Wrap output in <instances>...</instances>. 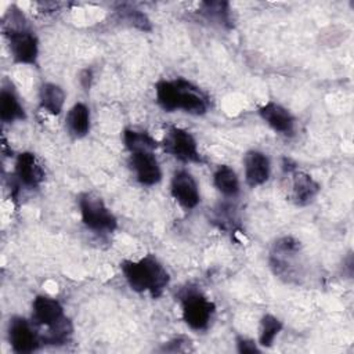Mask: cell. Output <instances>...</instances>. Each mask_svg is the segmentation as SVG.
Instances as JSON below:
<instances>
[{"label": "cell", "instance_id": "1", "mask_svg": "<svg viewBox=\"0 0 354 354\" xmlns=\"http://www.w3.org/2000/svg\"><path fill=\"white\" fill-rule=\"evenodd\" d=\"M155 95L158 105L166 112L183 111L189 115L201 116L209 109V101L205 93L183 77L159 80L155 86Z\"/></svg>", "mask_w": 354, "mask_h": 354}, {"label": "cell", "instance_id": "2", "mask_svg": "<svg viewBox=\"0 0 354 354\" xmlns=\"http://www.w3.org/2000/svg\"><path fill=\"white\" fill-rule=\"evenodd\" d=\"M120 268L131 290L147 292L155 299L163 293L170 282L167 270L151 254L138 260H124L120 263Z\"/></svg>", "mask_w": 354, "mask_h": 354}, {"label": "cell", "instance_id": "3", "mask_svg": "<svg viewBox=\"0 0 354 354\" xmlns=\"http://www.w3.org/2000/svg\"><path fill=\"white\" fill-rule=\"evenodd\" d=\"M4 35L8 40L14 62L36 65L39 57V40L35 32L28 26L22 11L15 6L6 14Z\"/></svg>", "mask_w": 354, "mask_h": 354}, {"label": "cell", "instance_id": "4", "mask_svg": "<svg viewBox=\"0 0 354 354\" xmlns=\"http://www.w3.org/2000/svg\"><path fill=\"white\" fill-rule=\"evenodd\" d=\"M184 322L194 330H205L216 311V306L199 290L187 288L180 293Z\"/></svg>", "mask_w": 354, "mask_h": 354}, {"label": "cell", "instance_id": "5", "mask_svg": "<svg viewBox=\"0 0 354 354\" xmlns=\"http://www.w3.org/2000/svg\"><path fill=\"white\" fill-rule=\"evenodd\" d=\"M77 202L82 221L88 230L101 234L113 232L116 230L118 220L101 198L88 192H83L79 195Z\"/></svg>", "mask_w": 354, "mask_h": 354}, {"label": "cell", "instance_id": "6", "mask_svg": "<svg viewBox=\"0 0 354 354\" xmlns=\"http://www.w3.org/2000/svg\"><path fill=\"white\" fill-rule=\"evenodd\" d=\"M163 148L173 158L184 163H199L202 160L194 136L185 129L177 126H173L166 131Z\"/></svg>", "mask_w": 354, "mask_h": 354}, {"label": "cell", "instance_id": "7", "mask_svg": "<svg viewBox=\"0 0 354 354\" xmlns=\"http://www.w3.org/2000/svg\"><path fill=\"white\" fill-rule=\"evenodd\" d=\"M7 337L12 351L17 354L33 353L41 343L39 333L35 332L33 325L21 315H14L10 318Z\"/></svg>", "mask_w": 354, "mask_h": 354}, {"label": "cell", "instance_id": "8", "mask_svg": "<svg viewBox=\"0 0 354 354\" xmlns=\"http://www.w3.org/2000/svg\"><path fill=\"white\" fill-rule=\"evenodd\" d=\"M300 254V242L293 236H282L275 241L271 256L270 264L275 272V275L281 277H290L293 274L295 266L297 264V257Z\"/></svg>", "mask_w": 354, "mask_h": 354}, {"label": "cell", "instance_id": "9", "mask_svg": "<svg viewBox=\"0 0 354 354\" xmlns=\"http://www.w3.org/2000/svg\"><path fill=\"white\" fill-rule=\"evenodd\" d=\"M170 194L173 199L187 210L196 207L201 202L198 184L187 170H177L173 174L170 181Z\"/></svg>", "mask_w": 354, "mask_h": 354}, {"label": "cell", "instance_id": "10", "mask_svg": "<svg viewBox=\"0 0 354 354\" xmlns=\"http://www.w3.org/2000/svg\"><path fill=\"white\" fill-rule=\"evenodd\" d=\"M129 165L141 185L151 187L162 180V169L152 151L131 152Z\"/></svg>", "mask_w": 354, "mask_h": 354}, {"label": "cell", "instance_id": "11", "mask_svg": "<svg viewBox=\"0 0 354 354\" xmlns=\"http://www.w3.org/2000/svg\"><path fill=\"white\" fill-rule=\"evenodd\" d=\"M66 319L61 303L53 297L39 295L32 303V322L39 328L51 329Z\"/></svg>", "mask_w": 354, "mask_h": 354}, {"label": "cell", "instance_id": "12", "mask_svg": "<svg viewBox=\"0 0 354 354\" xmlns=\"http://www.w3.org/2000/svg\"><path fill=\"white\" fill-rule=\"evenodd\" d=\"M260 118L278 134L292 136L295 133V116L283 105L268 101L259 108Z\"/></svg>", "mask_w": 354, "mask_h": 354}, {"label": "cell", "instance_id": "13", "mask_svg": "<svg viewBox=\"0 0 354 354\" xmlns=\"http://www.w3.org/2000/svg\"><path fill=\"white\" fill-rule=\"evenodd\" d=\"M14 176L21 185L36 188L44 180V170L32 152H21L14 165Z\"/></svg>", "mask_w": 354, "mask_h": 354}, {"label": "cell", "instance_id": "14", "mask_svg": "<svg viewBox=\"0 0 354 354\" xmlns=\"http://www.w3.org/2000/svg\"><path fill=\"white\" fill-rule=\"evenodd\" d=\"M243 169H245V181L249 187L254 188L263 185L271 173V163L268 156L257 149H252L246 152L243 158Z\"/></svg>", "mask_w": 354, "mask_h": 354}, {"label": "cell", "instance_id": "15", "mask_svg": "<svg viewBox=\"0 0 354 354\" xmlns=\"http://www.w3.org/2000/svg\"><path fill=\"white\" fill-rule=\"evenodd\" d=\"M289 171L292 174V188H290L292 201L297 206H307L318 195L321 189L319 184L306 171L296 170V169H289Z\"/></svg>", "mask_w": 354, "mask_h": 354}, {"label": "cell", "instance_id": "16", "mask_svg": "<svg viewBox=\"0 0 354 354\" xmlns=\"http://www.w3.org/2000/svg\"><path fill=\"white\" fill-rule=\"evenodd\" d=\"M0 119L4 123L25 120L26 112L12 86L3 84L0 91Z\"/></svg>", "mask_w": 354, "mask_h": 354}, {"label": "cell", "instance_id": "17", "mask_svg": "<svg viewBox=\"0 0 354 354\" xmlns=\"http://www.w3.org/2000/svg\"><path fill=\"white\" fill-rule=\"evenodd\" d=\"M39 104L50 115H59L65 104V91L55 83H43L39 90Z\"/></svg>", "mask_w": 354, "mask_h": 354}, {"label": "cell", "instance_id": "18", "mask_svg": "<svg viewBox=\"0 0 354 354\" xmlns=\"http://www.w3.org/2000/svg\"><path fill=\"white\" fill-rule=\"evenodd\" d=\"M66 129L75 138H82L90 131V109L83 102H76L66 115Z\"/></svg>", "mask_w": 354, "mask_h": 354}, {"label": "cell", "instance_id": "19", "mask_svg": "<svg viewBox=\"0 0 354 354\" xmlns=\"http://www.w3.org/2000/svg\"><path fill=\"white\" fill-rule=\"evenodd\" d=\"M213 184L216 189L227 198H235L241 189L235 170L227 165H221L216 169L213 173Z\"/></svg>", "mask_w": 354, "mask_h": 354}, {"label": "cell", "instance_id": "20", "mask_svg": "<svg viewBox=\"0 0 354 354\" xmlns=\"http://www.w3.org/2000/svg\"><path fill=\"white\" fill-rule=\"evenodd\" d=\"M209 22L223 28H231V10L228 1H203L199 11Z\"/></svg>", "mask_w": 354, "mask_h": 354}, {"label": "cell", "instance_id": "21", "mask_svg": "<svg viewBox=\"0 0 354 354\" xmlns=\"http://www.w3.org/2000/svg\"><path fill=\"white\" fill-rule=\"evenodd\" d=\"M123 144L130 151V153L140 151H153L159 145V142L149 133L136 129H124Z\"/></svg>", "mask_w": 354, "mask_h": 354}, {"label": "cell", "instance_id": "22", "mask_svg": "<svg viewBox=\"0 0 354 354\" xmlns=\"http://www.w3.org/2000/svg\"><path fill=\"white\" fill-rule=\"evenodd\" d=\"M281 330H282V322L272 314H264L260 319L259 344L263 347H271Z\"/></svg>", "mask_w": 354, "mask_h": 354}, {"label": "cell", "instance_id": "23", "mask_svg": "<svg viewBox=\"0 0 354 354\" xmlns=\"http://www.w3.org/2000/svg\"><path fill=\"white\" fill-rule=\"evenodd\" d=\"M236 350L242 354H253V353H260V348L257 343H254L252 339L238 336L236 337Z\"/></svg>", "mask_w": 354, "mask_h": 354}, {"label": "cell", "instance_id": "24", "mask_svg": "<svg viewBox=\"0 0 354 354\" xmlns=\"http://www.w3.org/2000/svg\"><path fill=\"white\" fill-rule=\"evenodd\" d=\"M91 77H93L91 69H84V71H82V73H80V83H82V86L84 87V90H87V88L90 87Z\"/></svg>", "mask_w": 354, "mask_h": 354}]
</instances>
